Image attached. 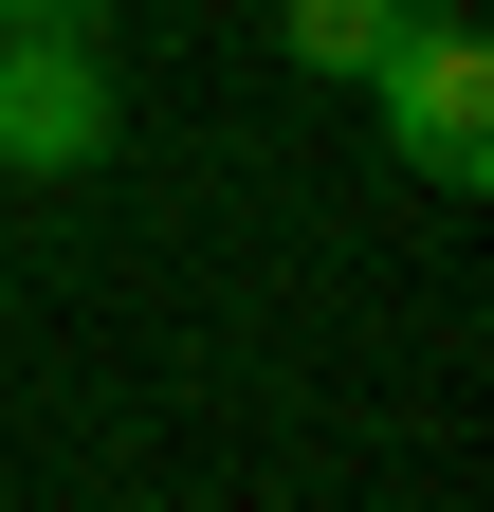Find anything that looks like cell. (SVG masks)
<instances>
[{
	"instance_id": "obj_1",
	"label": "cell",
	"mask_w": 494,
	"mask_h": 512,
	"mask_svg": "<svg viewBox=\"0 0 494 512\" xmlns=\"http://www.w3.org/2000/svg\"><path fill=\"white\" fill-rule=\"evenodd\" d=\"M92 147H110V74H92V37L19 19V55H0V165H19V183H74Z\"/></svg>"
},
{
	"instance_id": "obj_2",
	"label": "cell",
	"mask_w": 494,
	"mask_h": 512,
	"mask_svg": "<svg viewBox=\"0 0 494 512\" xmlns=\"http://www.w3.org/2000/svg\"><path fill=\"white\" fill-rule=\"evenodd\" d=\"M366 92L403 110V147L440 165V183H476V165H494V55H476V19H403V55H385Z\"/></svg>"
},
{
	"instance_id": "obj_3",
	"label": "cell",
	"mask_w": 494,
	"mask_h": 512,
	"mask_svg": "<svg viewBox=\"0 0 494 512\" xmlns=\"http://www.w3.org/2000/svg\"><path fill=\"white\" fill-rule=\"evenodd\" d=\"M403 19H421V0H293V55H312V74H385V55H403Z\"/></svg>"
},
{
	"instance_id": "obj_4",
	"label": "cell",
	"mask_w": 494,
	"mask_h": 512,
	"mask_svg": "<svg viewBox=\"0 0 494 512\" xmlns=\"http://www.w3.org/2000/svg\"><path fill=\"white\" fill-rule=\"evenodd\" d=\"M0 19H55V0H0Z\"/></svg>"
}]
</instances>
